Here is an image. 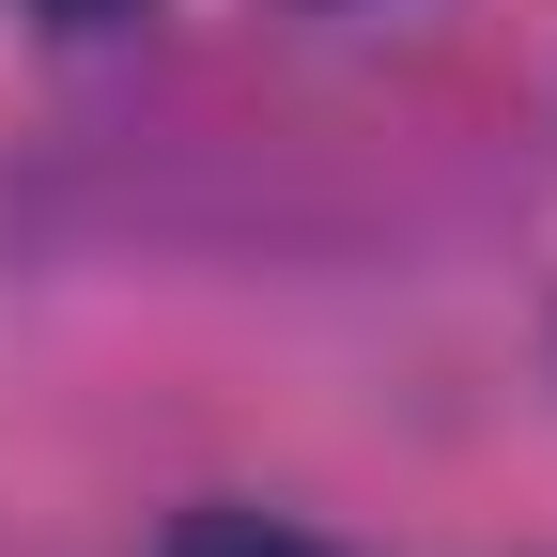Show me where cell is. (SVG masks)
I'll list each match as a JSON object with an SVG mask.
<instances>
[{
  "label": "cell",
  "instance_id": "obj_1",
  "mask_svg": "<svg viewBox=\"0 0 557 557\" xmlns=\"http://www.w3.org/2000/svg\"><path fill=\"white\" fill-rule=\"evenodd\" d=\"M156 557H341L325 527H295V511H248V496H201V511H171V542Z\"/></svg>",
  "mask_w": 557,
  "mask_h": 557
},
{
  "label": "cell",
  "instance_id": "obj_2",
  "mask_svg": "<svg viewBox=\"0 0 557 557\" xmlns=\"http://www.w3.org/2000/svg\"><path fill=\"white\" fill-rule=\"evenodd\" d=\"M32 16H47L62 47H94V32H139V16H156V0H32Z\"/></svg>",
  "mask_w": 557,
  "mask_h": 557
}]
</instances>
